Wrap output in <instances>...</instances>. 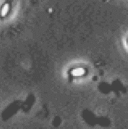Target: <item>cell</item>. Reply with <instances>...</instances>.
<instances>
[{"label":"cell","mask_w":128,"mask_h":129,"mask_svg":"<svg viewBox=\"0 0 128 129\" xmlns=\"http://www.w3.org/2000/svg\"><path fill=\"white\" fill-rule=\"evenodd\" d=\"M21 107V103L20 101L16 100L14 102L9 104L7 107L3 110L2 114V119L4 121L9 119L11 117H12L16 112L18 111L19 108Z\"/></svg>","instance_id":"1"},{"label":"cell","mask_w":128,"mask_h":129,"mask_svg":"<svg viewBox=\"0 0 128 129\" xmlns=\"http://www.w3.org/2000/svg\"><path fill=\"white\" fill-rule=\"evenodd\" d=\"M9 10H10V5L9 3H6L3 4L0 9V17L1 18L5 17L9 14Z\"/></svg>","instance_id":"2"},{"label":"cell","mask_w":128,"mask_h":129,"mask_svg":"<svg viewBox=\"0 0 128 129\" xmlns=\"http://www.w3.org/2000/svg\"><path fill=\"white\" fill-rule=\"evenodd\" d=\"M84 119L86 120V122H88L89 123L90 125H92V123H95V118L94 117L93 115H92L90 112H85L84 114Z\"/></svg>","instance_id":"3"},{"label":"cell","mask_w":128,"mask_h":129,"mask_svg":"<svg viewBox=\"0 0 128 129\" xmlns=\"http://www.w3.org/2000/svg\"><path fill=\"white\" fill-rule=\"evenodd\" d=\"M72 76L74 77H80L84 74V69L80 68H77L72 71Z\"/></svg>","instance_id":"4"}]
</instances>
